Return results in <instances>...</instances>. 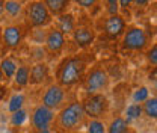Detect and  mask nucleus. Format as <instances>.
Instances as JSON below:
<instances>
[{"instance_id": "obj_25", "label": "nucleus", "mask_w": 157, "mask_h": 133, "mask_svg": "<svg viewBox=\"0 0 157 133\" xmlns=\"http://www.w3.org/2000/svg\"><path fill=\"white\" fill-rule=\"evenodd\" d=\"M86 133H106V124L101 119L86 121Z\"/></svg>"}, {"instance_id": "obj_37", "label": "nucleus", "mask_w": 157, "mask_h": 133, "mask_svg": "<svg viewBox=\"0 0 157 133\" xmlns=\"http://www.w3.org/2000/svg\"><path fill=\"white\" fill-rule=\"evenodd\" d=\"M73 133H85V132H73Z\"/></svg>"}, {"instance_id": "obj_4", "label": "nucleus", "mask_w": 157, "mask_h": 133, "mask_svg": "<svg viewBox=\"0 0 157 133\" xmlns=\"http://www.w3.org/2000/svg\"><path fill=\"white\" fill-rule=\"evenodd\" d=\"M110 85V76L107 70L101 65H94L88 68L86 74L82 80V88L86 94H97L107 91Z\"/></svg>"}, {"instance_id": "obj_12", "label": "nucleus", "mask_w": 157, "mask_h": 133, "mask_svg": "<svg viewBox=\"0 0 157 133\" xmlns=\"http://www.w3.org/2000/svg\"><path fill=\"white\" fill-rule=\"evenodd\" d=\"M65 44H67V37L63 33H60L55 26H52L48 30H47V37H45V42H44V49L47 52V55H59L63 49H65Z\"/></svg>"}, {"instance_id": "obj_32", "label": "nucleus", "mask_w": 157, "mask_h": 133, "mask_svg": "<svg viewBox=\"0 0 157 133\" xmlns=\"http://www.w3.org/2000/svg\"><path fill=\"white\" fill-rule=\"evenodd\" d=\"M5 2L6 0H0V20L5 18Z\"/></svg>"}, {"instance_id": "obj_39", "label": "nucleus", "mask_w": 157, "mask_h": 133, "mask_svg": "<svg viewBox=\"0 0 157 133\" xmlns=\"http://www.w3.org/2000/svg\"><path fill=\"white\" fill-rule=\"evenodd\" d=\"M6 133H11V132H6Z\"/></svg>"}, {"instance_id": "obj_31", "label": "nucleus", "mask_w": 157, "mask_h": 133, "mask_svg": "<svg viewBox=\"0 0 157 133\" xmlns=\"http://www.w3.org/2000/svg\"><path fill=\"white\" fill-rule=\"evenodd\" d=\"M150 3H151V0H133V5H135L136 8H140V9L147 8Z\"/></svg>"}, {"instance_id": "obj_18", "label": "nucleus", "mask_w": 157, "mask_h": 133, "mask_svg": "<svg viewBox=\"0 0 157 133\" xmlns=\"http://www.w3.org/2000/svg\"><path fill=\"white\" fill-rule=\"evenodd\" d=\"M17 68H18V64H17V61L14 57L11 56L2 57V61H0V71L3 73V76H5L6 80L14 79V74H15Z\"/></svg>"}, {"instance_id": "obj_24", "label": "nucleus", "mask_w": 157, "mask_h": 133, "mask_svg": "<svg viewBox=\"0 0 157 133\" xmlns=\"http://www.w3.org/2000/svg\"><path fill=\"white\" fill-rule=\"evenodd\" d=\"M26 121H27V111H26L24 108L17 111V112H14V114H11L9 123H11L12 127H21Z\"/></svg>"}, {"instance_id": "obj_23", "label": "nucleus", "mask_w": 157, "mask_h": 133, "mask_svg": "<svg viewBox=\"0 0 157 133\" xmlns=\"http://www.w3.org/2000/svg\"><path fill=\"white\" fill-rule=\"evenodd\" d=\"M27 35L33 45H42L45 42L47 30L45 29H27Z\"/></svg>"}, {"instance_id": "obj_27", "label": "nucleus", "mask_w": 157, "mask_h": 133, "mask_svg": "<svg viewBox=\"0 0 157 133\" xmlns=\"http://www.w3.org/2000/svg\"><path fill=\"white\" fill-rule=\"evenodd\" d=\"M147 61L151 67H156L157 65V44H153L148 52H147Z\"/></svg>"}, {"instance_id": "obj_33", "label": "nucleus", "mask_w": 157, "mask_h": 133, "mask_svg": "<svg viewBox=\"0 0 157 133\" xmlns=\"http://www.w3.org/2000/svg\"><path fill=\"white\" fill-rule=\"evenodd\" d=\"M5 80H6V79H5V76H3V73L0 71V83H3Z\"/></svg>"}, {"instance_id": "obj_26", "label": "nucleus", "mask_w": 157, "mask_h": 133, "mask_svg": "<svg viewBox=\"0 0 157 133\" xmlns=\"http://www.w3.org/2000/svg\"><path fill=\"white\" fill-rule=\"evenodd\" d=\"M151 95H150V89L147 88V86H139L135 89V92H133V103H139V104H142L145 100H148Z\"/></svg>"}, {"instance_id": "obj_15", "label": "nucleus", "mask_w": 157, "mask_h": 133, "mask_svg": "<svg viewBox=\"0 0 157 133\" xmlns=\"http://www.w3.org/2000/svg\"><path fill=\"white\" fill-rule=\"evenodd\" d=\"M24 14V2L23 0H6L5 2V18L18 23L17 20Z\"/></svg>"}, {"instance_id": "obj_8", "label": "nucleus", "mask_w": 157, "mask_h": 133, "mask_svg": "<svg viewBox=\"0 0 157 133\" xmlns=\"http://www.w3.org/2000/svg\"><path fill=\"white\" fill-rule=\"evenodd\" d=\"M67 98H68V89L59 86L58 83H50L41 95V104L53 112H58L67 104Z\"/></svg>"}, {"instance_id": "obj_21", "label": "nucleus", "mask_w": 157, "mask_h": 133, "mask_svg": "<svg viewBox=\"0 0 157 133\" xmlns=\"http://www.w3.org/2000/svg\"><path fill=\"white\" fill-rule=\"evenodd\" d=\"M140 116H142V104H139V103H130L124 111V118L128 123L136 121Z\"/></svg>"}, {"instance_id": "obj_13", "label": "nucleus", "mask_w": 157, "mask_h": 133, "mask_svg": "<svg viewBox=\"0 0 157 133\" xmlns=\"http://www.w3.org/2000/svg\"><path fill=\"white\" fill-rule=\"evenodd\" d=\"M50 76V67L47 62H36L30 65L29 73V86H41L47 82Z\"/></svg>"}, {"instance_id": "obj_6", "label": "nucleus", "mask_w": 157, "mask_h": 133, "mask_svg": "<svg viewBox=\"0 0 157 133\" xmlns=\"http://www.w3.org/2000/svg\"><path fill=\"white\" fill-rule=\"evenodd\" d=\"M148 35L145 33V30L139 26H127L122 37H121V49L124 52H130V53H139L144 52L148 47Z\"/></svg>"}, {"instance_id": "obj_29", "label": "nucleus", "mask_w": 157, "mask_h": 133, "mask_svg": "<svg viewBox=\"0 0 157 133\" xmlns=\"http://www.w3.org/2000/svg\"><path fill=\"white\" fill-rule=\"evenodd\" d=\"M74 2L83 9H92L98 3V0H74Z\"/></svg>"}, {"instance_id": "obj_11", "label": "nucleus", "mask_w": 157, "mask_h": 133, "mask_svg": "<svg viewBox=\"0 0 157 133\" xmlns=\"http://www.w3.org/2000/svg\"><path fill=\"white\" fill-rule=\"evenodd\" d=\"M127 27V21L121 14L109 15L103 23V30L109 39H118L122 37L124 30Z\"/></svg>"}, {"instance_id": "obj_10", "label": "nucleus", "mask_w": 157, "mask_h": 133, "mask_svg": "<svg viewBox=\"0 0 157 133\" xmlns=\"http://www.w3.org/2000/svg\"><path fill=\"white\" fill-rule=\"evenodd\" d=\"M70 37L78 50H85L94 44V41L97 38V32L89 24H77Z\"/></svg>"}, {"instance_id": "obj_16", "label": "nucleus", "mask_w": 157, "mask_h": 133, "mask_svg": "<svg viewBox=\"0 0 157 133\" xmlns=\"http://www.w3.org/2000/svg\"><path fill=\"white\" fill-rule=\"evenodd\" d=\"M106 133H135V130L122 115H117L110 119L109 126H106Z\"/></svg>"}, {"instance_id": "obj_22", "label": "nucleus", "mask_w": 157, "mask_h": 133, "mask_svg": "<svg viewBox=\"0 0 157 133\" xmlns=\"http://www.w3.org/2000/svg\"><path fill=\"white\" fill-rule=\"evenodd\" d=\"M24 103H26L24 94H21V92L14 94L9 98V101H8V112L9 114H14V112H17L20 109H23L24 108Z\"/></svg>"}, {"instance_id": "obj_38", "label": "nucleus", "mask_w": 157, "mask_h": 133, "mask_svg": "<svg viewBox=\"0 0 157 133\" xmlns=\"http://www.w3.org/2000/svg\"><path fill=\"white\" fill-rule=\"evenodd\" d=\"M0 61H2V52H0Z\"/></svg>"}, {"instance_id": "obj_34", "label": "nucleus", "mask_w": 157, "mask_h": 133, "mask_svg": "<svg viewBox=\"0 0 157 133\" xmlns=\"http://www.w3.org/2000/svg\"><path fill=\"white\" fill-rule=\"evenodd\" d=\"M35 133H55V132L50 129V130H41V132H35Z\"/></svg>"}, {"instance_id": "obj_36", "label": "nucleus", "mask_w": 157, "mask_h": 133, "mask_svg": "<svg viewBox=\"0 0 157 133\" xmlns=\"http://www.w3.org/2000/svg\"><path fill=\"white\" fill-rule=\"evenodd\" d=\"M27 2H39V0H27Z\"/></svg>"}, {"instance_id": "obj_30", "label": "nucleus", "mask_w": 157, "mask_h": 133, "mask_svg": "<svg viewBox=\"0 0 157 133\" xmlns=\"http://www.w3.org/2000/svg\"><path fill=\"white\" fill-rule=\"evenodd\" d=\"M118 6H119V11H130L133 8V0H118Z\"/></svg>"}, {"instance_id": "obj_20", "label": "nucleus", "mask_w": 157, "mask_h": 133, "mask_svg": "<svg viewBox=\"0 0 157 133\" xmlns=\"http://www.w3.org/2000/svg\"><path fill=\"white\" fill-rule=\"evenodd\" d=\"M142 115H145L150 119H156L157 118V98L154 95L142 103Z\"/></svg>"}, {"instance_id": "obj_28", "label": "nucleus", "mask_w": 157, "mask_h": 133, "mask_svg": "<svg viewBox=\"0 0 157 133\" xmlns=\"http://www.w3.org/2000/svg\"><path fill=\"white\" fill-rule=\"evenodd\" d=\"M106 5H107V12H109V15H115V14H119L118 0H106Z\"/></svg>"}, {"instance_id": "obj_17", "label": "nucleus", "mask_w": 157, "mask_h": 133, "mask_svg": "<svg viewBox=\"0 0 157 133\" xmlns=\"http://www.w3.org/2000/svg\"><path fill=\"white\" fill-rule=\"evenodd\" d=\"M42 3L45 5V8L48 9L53 18L62 14H67L71 6V0H42Z\"/></svg>"}, {"instance_id": "obj_5", "label": "nucleus", "mask_w": 157, "mask_h": 133, "mask_svg": "<svg viewBox=\"0 0 157 133\" xmlns=\"http://www.w3.org/2000/svg\"><path fill=\"white\" fill-rule=\"evenodd\" d=\"M80 101H82V106H83L86 118H89V119L104 121V118L110 112V100L104 92L88 94Z\"/></svg>"}, {"instance_id": "obj_2", "label": "nucleus", "mask_w": 157, "mask_h": 133, "mask_svg": "<svg viewBox=\"0 0 157 133\" xmlns=\"http://www.w3.org/2000/svg\"><path fill=\"white\" fill-rule=\"evenodd\" d=\"M86 121L88 118L85 115L82 101L73 100L56 112L53 126L58 133H73L80 132L82 127L86 126Z\"/></svg>"}, {"instance_id": "obj_35", "label": "nucleus", "mask_w": 157, "mask_h": 133, "mask_svg": "<svg viewBox=\"0 0 157 133\" xmlns=\"http://www.w3.org/2000/svg\"><path fill=\"white\" fill-rule=\"evenodd\" d=\"M0 47H2V27H0Z\"/></svg>"}, {"instance_id": "obj_7", "label": "nucleus", "mask_w": 157, "mask_h": 133, "mask_svg": "<svg viewBox=\"0 0 157 133\" xmlns=\"http://www.w3.org/2000/svg\"><path fill=\"white\" fill-rule=\"evenodd\" d=\"M27 37L24 23H11L2 27V45L5 50H17Z\"/></svg>"}, {"instance_id": "obj_19", "label": "nucleus", "mask_w": 157, "mask_h": 133, "mask_svg": "<svg viewBox=\"0 0 157 133\" xmlns=\"http://www.w3.org/2000/svg\"><path fill=\"white\" fill-rule=\"evenodd\" d=\"M29 73H30V65L27 64H21L18 65L15 74H14V83L18 86V88H26L29 86Z\"/></svg>"}, {"instance_id": "obj_9", "label": "nucleus", "mask_w": 157, "mask_h": 133, "mask_svg": "<svg viewBox=\"0 0 157 133\" xmlns=\"http://www.w3.org/2000/svg\"><path fill=\"white\" fill-rule=\"evenodd\" d=\"M55 115L56 112L50 111L48 108H45L39 103L30 112V127L33 129V132L50 130L55 123Z\"/></svg>"}, {"instance_id": "obj_1", "label": "nucleus", "mask_w": 157, "mask_h": 133, "mask_svg": "<svg viewBox=\"0 0 157 133\" xmlns=\"http://www.w3.org/2000/svg\"><path fill=\"white\" fill-rule=\"evenodd\" d=\"M89 64H91V57L88 56V53L65 56L55 70V79H56L55 83H58L59 86L65 89H70L82 83L89 68Z\"/></svg>"}, {"instance_id": "obj_14", "label": "nucleus", "mask_w": 157, "mask_h": 133, "mask_svg": "<svg viewBox=\"0 0 157 133\" xmlns=\"http://www.w3.org/2000/svg\"><path fill=\"white\" fill-rule=\"evenodd\" d=\"M76 26H77L76 18H74V15H73L70 11H68L67 14H62V15L56 17L55 27L58 29L60 33H63L65 37H70V35L73 33V30L76 29Z\"/></svg>"}, {"instance_id": "obj_3", "label": "nucleus", "mask_w": 157, "mask_h": 133, "mask_svg": "<svg viewBox=\"0 0 157 133\" xmlns=\"http://www.w3.org/2000/svg\"><path fill=\"white\" fill-rule=\"evenodd\" d=\"M23 23L27 29H47L53 24V17L42 3V0L27 2L24 5Z\"/></svg>"}]
</instances>
